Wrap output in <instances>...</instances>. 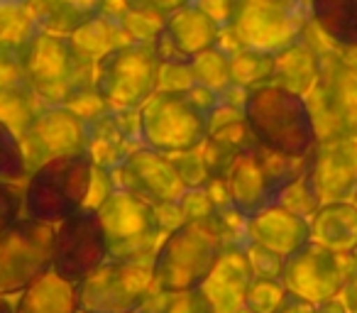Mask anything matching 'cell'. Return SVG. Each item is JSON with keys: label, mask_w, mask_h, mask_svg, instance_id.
<instances>
[{"label": "cell", "mask_w": 357, "mask_h": 313, "mask_svg": "<svg viewBox=\"0 0 357 313\" xmlns=\"http://www.w3.org/2000/svg\"><path fill=\"white\" fill-rule=\"evenodd\" d=\"M215 96L201 86L191 91H154L137 113L139 139L162 154L194 152L208 137Z\"/></svg>", "instance_id": "obj_1"}, {"label": "cell", "mask_w": 357, "mask_h": 313, "mask_svg": "<svg viewBox=\"0 0 357 313\" xmlns=\"http://www.w3.org/2000/svg\"><path fill=\"white\" fill-rule=\"evenodd\" d=\"M243 118L259 147L284 157H306L318 142L308 100L277 84L250 89L243 103Z\"/></svg>", "instance_id": "obj_2"}, {"label": "cell", "mask_w": 357, "mask_h": 313, "mask_svg": "<svg viewBox=\"0 0 357 313\" xmlns=\"http://www.w3.org/2000/svg\"><path fill=\"white\" fill-rule=\"evenodd\" d=\"M225 243L215 213L204 220H184L157 247L152 259L154 289L164 293L199 289L223 254Z\"/></svg>", "instance_id": "obj_3"}, {"label": "cell", "mask_w": 357, "mask_h": 313, "mask_svg": "<svg viewBox=\"0 0 357 313\" xmlns=\"http://www.w3.org/2000/svg\"><path fill=\"white\" fill-rule=\"evenodd\" d=\"M22 71L37 98L66 105L74 96L93 89V64L76 52L71 37L37 30L22 54Z\"/></svg>", "instance_id": "obj_4"}, {"label": "cell", "mask_w": 357, "mask_h": 313, "mask_svg": "<svg viewBox=\"0 0 357 313\" xmlns=\"http://www.w3.org/2000/svg\"><path fill=\"white\" fill-rule=\"evenodd\" d=\"M308 165L306 157H284L272 149L259 147L257 142L240 152L223 176L230 204L243 218H252L259 211L277 206L284 186L303 174Z\"/></svg>", "instance_id": "obj_5"}, {"label": "cell", "mask_w": 357, "mask_h": 313, "mask_svg": "<svg viewBox=\"0 0 357 313\" xmlns=\"http://www.w3.org/2000/svg\"><path fill=\"white\" fill-rule=\"evenodd\" d=\"M93 176V162L86 152L54 157L27 174L22 191V211L27 218L61 223L86 206Z\"/></svg>", "instance_id": "obj_6"}, {"label": "cell", "mask_w": 357, "mask_h": 313, "mask_svg": "<svg viewBox=\"0 0 357 313\" xmlns=\"http://www.w3.org/2000/svg\"><path fill=\"white\" fill-rule=\"evenodd\" d=\"M157 79L152 42H123L93 64V89L110 110H137L157 91Z\"/></svg>", "instance_id": "obj_7"}, {"label": "cell", "mask_w": 357, "mask_h": 313, "mask_svg": "<svg viewBox=\"0 0 357 313\" xmlns=\"http://www.w3.org/2000/svg\"><path fill=\"white\" fill-rule=\"evenodd\" d=\"M105 233L108 259H147L162 238L157 211L128 189H113L96 208Z\"/></svg>", "instance_id": "obj_8"}, {"label": "cell", "mask_w": 357, "mask_h": 313, "mask_svg": "<svg viewBox=\"0 0 357 313\" xmlns=\"http://www.w3.org/2000/svg\"><path fill=\"white\" fill-rule=\"evenodd\" d=\"M152 291V262L105 259L79 284V313H135Z\"/></svg>", "instance_id": "obj_9"}, {"label": "cell", "mask_w": 357, "mask_h": 313, "mask_svg": "<svg viewBox=\"0 0 357 313\" xmlns=\"http://www.w3.org/2000/svg\"><path fill=\"white\" fill-rule=\"evenodd\" d=\"M54 225L35 218H17L0 235V296L22 293L52 269Z\"/></svg>", "instance_id": "obj_10"}, {"label": "cell", "mask_w": 357, "mask_h": 313, "mask_svg": "<svg viewBox=\"0 0 357 313\" xmlns=\"http://www.w3.org/2000/svg\"><path fill=\"white\" fill-rule=\"evenodd\" d=\"M306 13L301 3L282 0H240L233 25L228 27L245 49L277 54L301 40Z\"/></svg>", "instance_id": "obj_11"}, {"label": "cell", "mask_w": 357, "mask_h": 313, "mask_svg": "<svg viewBox=\"0 0 357 313\" xmlns=\"http://www.w3.org/2000/svg\"><path fill=\"white\" fill-rule=\"evenodd\" d=\"M350 277L352 252H335L311 238L291 254H287L282 269V282L287 291L316 306L335 298Z\"/></svg>", "instance_id": "obj_12"}, {"label": "cell", "mask_w": 357, "mask_h": 313, "mask_svg": "<svg viewBox=\"0 0 357 313\" xmlns=\"http://www.w3.org/2000/svg\"><path fill=\"white\" fill-rule=\"evenodd\" d=\"M108 259V245L100 218L93 208H79L54 225L52 269L66 282L81 284Z\"/></svg>", "instance_id": "obj_13"}, {"label": "cell", "mask_w": 357, "mask_h": 313, "mask_svg": "<svg viewBox=\"0 0 357 313\" xmlns=\"http://www.w3.org/2000/svg\"><path fill=\"white\" fill-rule=\"evenodd\" d=\"M313 91H316V105L308 103V108L313 123L321 120L323 137L337 132L357 137V64L352 61L326 64L321 59V76ZM321 125H316V132Z\"/></svg>", "instance_id": "obj_14"}, {"label": "cell", "mask_w": 357, "mask_h": 313, "mask_svg": "<svg viewBox=\"0 0 357 313\" xmlns=\"http://www.w3.org/2000/svg\"><path fill=\"white\" fill-rule=\"evenodd\" d=\"M20 139L27 167L35 169L54 157L86 152V120L66 105H50L32 115Z\"/></svg>", "instance_id": "obj_15"}, {"label": "cell", "mask_w": 357, "mask_h": 313, "mask_svg": "<svg viewBox=\"0 0 357 313\" xmlns=\"http://www.w3.org/2000/svg\"><path fill=\"white\" fill-rule=\"evenodd\" d=\"M308 176L323 204L347 201L357 189V137L328 135L308 152Z\"/></svg>", "instance_id": "obj_16"}, {"label": "cell", "mask_w": 357, "mask_h": 313, "mask_svg": "<svg viewBox=\"0 0 357 313\" xmlns=\"http://www.w3.org/2000/svg\"><path fill=\"white\" fill-rule=\"evenodd\" d=\"M220 27L204 10L189 3L162 20L152 47L159 64H191L206 49L218 47Z\"/></svg>", "instance_id": "obj_17"}, {"label": "cell", "mask_w": 357, "mask_h": 313, "mask_svg": "<svg viewBox=\"0 0 357 313\" xmlns=\"http://www.w3.org/2000/svg\"><path fill=\"white\" fill-rule=\"evenodd\" d=\"M120 189L132 191L135 196L149 201L152 206L159 204H178L186 194L181 176L176 174L172 157L157 149H135L118 167Z\"/></svg>", "instance_id": "obj_18"}, {"label": "cell", "mask_w": 357, "mask_h": 313, "mask_svg": "<svg viewBox=\"0 0 357 313\" xmlns=\"http://www.w3.org/2000/svg\"><path fill=\"white\" fill-rule=\"evenodd\" d=\"M255 274L248 262L245 250H223L215 267L201 284L211 313H240L245 308V293L252 284Z\"/></svg>", "instance_id": "obj_19"}, {"label": "cell", "mask_w": 357, "mask_h": 313, "mask_svg": "<svg viewBox=\"0 0 357 313\" xmlns=\"http://www.w3.org/2000/svg\"><path fill=\"white\" fill-rule=\"evenodd\" d=\"M248 235L250 243H257L287 257L311 238V225L306 218L282 208V206H269L248 220Z\"/></svg>", "instance_id": "obj_20"}, {"label": "cell", "mask_w": 357, "mask_h": 313, "mask_svg": "<svg viewBox=\"0 0 357 313\" xmlns=\"http://www.w3.org/2000/svg\"><path fill=\"white\" fill-rule=\"evenodd\" d=\"M35 25L52 35L71 37L105 13V0H22Z\"/></svg>", "instance_id": "obj_21"}, {"label": "cell", "mask_w": 357, "mask_h": 313, "mask_svg": "<svg viewBox=\"0 0 357 313\" xmlns=\"http://www.w3.org/2000/svg\"><path fill=\"white\" fill-rule=\"evenodd\" d=\"M15 313H79V284L50 269L20 293Z\"/></svg>", "instance_id": "obj_22"}, {"label": "cell", "mask_w": 357, "mask_h": 313, "mask_svg": "<svg viewBox=\"0 0 357 313\" xmlns=\"http://www.w3.org/2000/svg\"><path fill=\"white\" fill-rule=\"evenodd\" d=\"M311 240L335 252H355L357 250V211L350 201L323 204L313 213Z\"/></svg>", "instance_id": "obj_23"}, {"label": "cell", "mask_w": 357, "mask_h": 313, "mask_svg": "<svg viewBox=\"0 0 357 313\" xmlns=\"http://www.w3.org/2000/svg\"><path fill=\"white\" fill-rule=\"evenodd\" d=\"M318 76H321V56L303 40L294 42L287 49L274 54L272 84L282 86V89H289L306 98L313 86L318 84Z\"/></svg>", "instance_id": "obj_24"}, {"label": "cell", "mask_w": 357, "mask_h": 313, "mask_svg": "<svg viewBox=\"0 0 357 313\" xmlns=\"http://www.w3.org/2000/svg\"><path fill=\"white\" fill-rule=\"evenodd\" d=\"M252 144H255V137L245 120L223 125V128H218V130H211L208 137L201 144V149H204L201 157H204V165H206V169H208L211 179H223L235 157H238L240 152H245L248 147H252Z\"/></svg>", "instance_id": "obj_25"}, {"label": "cell", "mask_w": 357, "mask_h": 313, "mask_svg": "<svg viewBox=\"0 0 357 313\" xmlns=\"http://www.w3.org/2000/svg\"><path fill=\"white\" fill-rule=\"evenodd\" d=\"M316 27L345 49H357V0H308Z\"/></svg>", "instance_id": "obj_26"}, {"label": "cell", "mask_w": 357, "mask_h": 313, "mask_svg": "<svg viewBox=\"0 0 357 313\" xmlns=\"http://www.w3.org/2000/svg\"><path fill=\"white\" fill-rule=\"evenodd\" d=\"M37 30L40 27L35 25L22 0H0V56L22 61Z\"/></svg>", "instance_id": "obj_27"}, {"label": "cell", "mask_w": 357, "mask_h": 313, "mask_svg": "<svg viewBox=\"0 0 357 313\" xmlns=\"http://www.w3.org/2000/svg\"><path fill=\"white\" fill-rule=\"evenodd\" d=\"M118 37H120V32H118V25H115V17H108L105 13H100L98 17L86 22L81 30H76L74 35H71V42H74L76 52H79L86 61L96 64V59H100L105 52L123 45Z\"/></svg>", "instance_id": "obj_28"}, {"label": "cell", "mask_w": 357, "mask_h": 313, "mask_svg": "<svg viewBox=\"0 0 357 313\" xmlns=\"http://www.w3.org/2000/svg\"><path fill=\"white\" fill-rule=\"evenodd\" d=\"M228 64H230V79H233V84L243 86L245 91L272 84L274 54H264V52L245 49L243 47L233 56H228Z\"/></svg>", "instance_id": "obj_29"}, {"label": "cell", "mask_w": 357, "mask_h": 313, "mask_svg": "<svg viewBox=\"0 0 357 313\" xmlns=\"http://www.w3.org/2000/svg\"><path fill=\"white\" fill-rule=\"evenodd\" d=\"M191 74H194L196 86H201V89H206L208 93H213L215 100L233 86L228 56H225L218 47L206 49L204 54L196 56V59L191 61Z\"/></svg>", "instance_id": "obj_30"}, {"label": "cell", "mask_w": 357, "mask_h": 313, "mask_svg": "<svg viewBox=\"0 0 357 313\" xmlns=\"http://www.w3.org/2000/svg\"><path fill=\"white\" fill-rule=\"evenodd\" d=\"M139 313H211V306L199 287L176 293H152L139 308Z\"/></svg>", "instance_id": "obj_31"}, {"label": "cell", "mask_w": 357, "mask_h": 313, "mask_svg": "<svg viewBox=\"0 0 357 313\" xmlns=\"http://www.w3.org/2000/svg\"><path fill=\"white\" fill-rule=\"evenodd\" d=\"M32 89H0V120L22 137L30 125L32 115L37 113L32 105Z\"/></svg>", "instance_id": "obj_32"}, {"label": "cell", "mask_w": 357, "mask_h": 313, "mask_svg": "<svg viewBox=\"0 0 357 313\" xmlns=\"http://www.w3.org/2000/svg\"><path fill=\"white\" fill-rule=\"evenodd\" d=\"M30 174L22 139L0 120V181H22Z\"/></svg>", "instance_id": "obj_33"}, {"label": "cell", "mask_w": 357, "mask_h": 313, "mask_svg": "<svg viewBox=\"0 0 357 313\" xmlns=\"http://www.w3.org/2000/svg\"><path fill=\"white\" fill-rule=\"evenodd\" d=\"M277 206L301 215V218L313 215L318 208H321V199L316 196V189H313V184H311V176H308V165L301 176H296L291 184L284 186V191L277 199Z\"/></svg>", "instance_id": "obj_34"}, {"label": "cell", "mask_w": 357, "mask_h": 313, "mask_svg": "<svg viewBox=\"0 0 357 313\" xmlns=\"http://www.w3.org/2000/svg\"><path fill=\"white\" fill-rule=\"evenodd\" d=\"M284 296H287V287L282 279L255 277L245 293V308L250 313H274Z\"/></svg>", "instance_id": "obj_35"}, {"label": "cell", "mask_w": 357, "mask_h": 313, "mask_svg": "<svg viewBox=\"0 0 357 313\" xmlns=\"http://www.w3.org/2000/svg\"><path fill=\"white\" fill-rule=\"evenodd\" d=\"M248 262L252 267L255 277H272V279H282V269H284V259L282 254L272 252V250L262 247L257 243H248Z\"/></svg>", "instance_id": "obj_36"}, {"label": "cell", "mask_w": 357, "mask_h": 313, "mask_svg": "<svg viewBox=\"0 0 357 313\" xmlns=\"http://www.w3.org/2000/svg\"><path fill=\"white\" fill-rule=\"evenodd\" d=\"M172 162L176 167V174L181 176L186 189H196V186H204L211 179L208 169L204 165V157L194 152H184V154H172Z\"/></svg>", "instance_id": "obj_37"}, {"label": "cell", "mask_w": 357, "mask_h": 313, "mask_svg": "<svg viewBox=\"0 0 357 313\" xmlns=\"http://www.w3.org/2000/svg\"><path fill=\"white\" fill-rule=\"evenodd\" d=\"M178 208H181L184 220H204L215 213V204L211 199L206 184L196 186V189H186V194L178 201Z\"/></svg>", "instance_id": "obj_38"}, {"label": "cell", "mask_w": 357, "mask_h": 313, "mask_svg": "<svg viewBox=\"0 0 357 313\" xmlns=\"http://www.w3.org/2000/svg\"><path fill=\"white\" fill-rule=\"evenodd\" d=\"M194 86L191 64H159L157 91H191Z\"/></svg>", "instance_id": "obj_39"}, {"label": "cell", "mask_w": 357, "mask_h": 313, "mask_svg": "<svg viewBox=\"0 0 357 313\" xmlns=\"http://www.w3.org/2000/svg\"><path fill=\"white\" fill-rule=\"evenodd\" d=\"M22 218V191L10 181H0V235Z\"/></svg>", "instance_id": "obj_40"}, {"label": "cell", "mask_w": 357, "mask_h": 313, "mask_svg": "<svg viewBox=\"0 0 357 313\" xmlns=\"http://www.w3.org/2000/svg\"><path fill=\"white\" fill-rule=\"evenodd\" d=\"M128 13H137V15H149L164 20L167 15L176 13L178 8L189 6L191 0H120Z\"/></svg>", "instance_id": "obj_41"}, {"label": "cell", "mask_w": 357, "mask_h": 313, "mask_svg": "<svg viewBox=\"0 0 357 313\" xmlns=\"http://www.w3.org/2000/svg\"><path fill=\"white\" fill-rule=\"evenodd\" d=\"M199 10H204L220 30H228L233 25L235 10H238L240 0H191Z\"/></svg>", "instance_id": "obj_42"}, {"label": "cell", "mask_w": 357, "mask_h": 313, "mask_svg": "<svg viewBox=\"0 0 357 313\" xmlns=\"http://www.w3.org/2000/svg\"><path fill=\"white\" fill-rule=\"evenodd\" d=\"M113 189L115 186H113V179H110V171L100 169V167H93V176H91V189H89V199H86V208L96 211Z\"/></svg>", "instance_id": "obj_43"}, {"label": "cell", "mask_w": 357, "mask_h": 313, "mask_svg": "<svg viewBox=\"0 0 357 313\" xmlns=\"http://www.w3.org/2000/svg\"><path fill=\"white\" fill-rule=\"evenodd\" d=\"M274 313H316V303L287 291V296L282 298V303H279Z\"/></svg>", "instance_id": "obj_44"}, {"label": "cell", "mask_w": 357, "mask_h": 313, "mask_svg": "<svg viewBox=\"0 0 357 313\" xmlns=\"http://www.w3.org/2000/svg\"><path fill=\"white\" fill-rule=\"evenodd\" d=\"M337 301H340V306L345 308V313H357V279L350 277L345 282V287L340 289V293H337Z\"/></svg>", "instance_id": "obj_45"}, {"label": "cell", "mask_w": 357, "mask_h": 313, "mask_svg": "<svg viewBox=\"0 0 357 313\" xmlns=\"http://www.w3.org/2000/svg\"><path fill=\"white\" fill-rule=\"evenodd\" d=\"M316 313H345V308L340 306L337 298H331V301H326V303H318Z\"/></svg>", "instance_id": "obj_46"}, {"label": "cell", "mask_w": 357, "mask_h": 313, "mask_svg": "<svg viewBox=\"0 0 357 313\" xmlns=\"http://www.w3.org/2000/svg\"><path fill=\"white\" fill-rule=\"evenodd\" d=\"M0 313H15V306H13L8 296H0Z\"/></svg>", "instance_id": "obj_47"}, {"label": "cell", "mask_w": 357, "mask_h": 313, "mask_svg": "<svg viewBox=\"0 0 357 313\" xmlns=\"http://www.w3.org/2000/svg\"><path fill=\"white\" fill-rule=\"evenodd\" d=\"M352 277L357 279V250L352 252Z\"/></svg>", "instance_id": "obj_48"}, {"label": "cell", "mask_w": 357, "mask_h": 313, "mask_svg": "<svg viewBox=\"0 0 357 313\" xmlns=\"http://www.w3.org/2000/svg\"><path fill=\"white\" fill-rule=\"evenodd\" d=\"M350 199H352V201H350V204H352V206H355V211H357V189H355V191H352V196H350Z\"/></svg>", "instance_id": "obj_49"}, {"label": "cell", "mask_w": 357, "mask_h": 313, "mask_svg": "<svg viewBox=\"0 0 357 313\" xmlns=\"http://www.w3.org/2000/svg\"><path fill=\"white\" fill-rule=\"evenodd\" d=\"M240 313H250V311H248V308H243V311H240Z\"/></svg>", "instance_id": "obj_50"}, {"label": "cell", "mask_w": 357, "mask_h": 313, "mask_svg": "<svg viewBox=\"0 0 357 313\" xmlns=\"http://www.w3.org/2000/svg\"><path fill=\"white\" fill-rule=\"evenodd\" d=\"M135 313H139V311H135Z\"/></svg>", "instance_id": "obj_51"}]
</instances>
